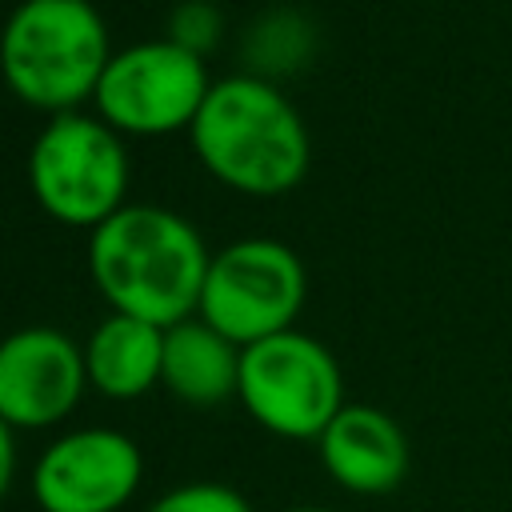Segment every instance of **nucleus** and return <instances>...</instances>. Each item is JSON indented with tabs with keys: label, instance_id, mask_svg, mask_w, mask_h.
Wrapping results in <instances>:
<instances>
[{
	"label": "nucleus",
	"instance_id": "1",
	"mask_svg": "<svg viewBox=\"0 0 512 512\" xmlns=\"http://www.w3.org/2000/svg\"><path fill=\"white\" fill-rule=\"evenodd\" d=\"M208 244L172 208L124 204L88 236V272L112 312L172 328L200 308Z\"/></svg>",
	"mask_w": 512,
	"mask_h": 512
},
{
	"label": "nucleus",
	"instance_id": "2",
	"mask_svg": "<svg viewBox=\"0 0 512 512\" xmlns=\"http://www.w3.org/2000/svg\"><path fill=\"white\" fill-rule=\"evenodd\" d=\"M188 140L204 172L240 196H284L312 164L304 116L276 80L256 72L212 80Z\"/></svg>",
	"mask_w": 512,
	"mask_h": 512
},
{
	"label": "nucleus",
	"instance_id": "3",
	"mask_svg": "<svg viewBox=\"0 0 512 512\" xmlns=\"http://www.w3.org/2000/svg\"><path fill=\"white\" fill-rule=\"evenodd\" d=\"M108 56V28L92 0H20L0 28L8 92L48 116L88 104Z\"/></svg>",
	"mask_w": 512,
	"mask_h": 512
},
{
	"label": "nucleus",
	"instance_id": "4",
	"mask_svg": "<svg viewBox=\"0 0 512 512\" xmlns=\"http://www.w3.org/2000/svg\"><path fill=\"white\" fill-rule=\"evenodd\" d=\"M132 160L124 136L96 112L48 116L28 152V188L36 204L68 228H100L128 204Z\"/></svg>",
	"mask_w": 512,
	"mask_h": 512
},
{
	"label": "nucleus",
	"instance_id": "5",
	"mask_svg": "<svg viewBox=\"0 0 512 512\" xmlns=\"http://www.w3.org/2000/svg\"><path fill=\"white\" fill-rule=\"evenodd\" d=\"M236 400L280 440H320L344 408V376L316 336L288 328L240 348Z\"/></svg>",
	"mask_w": 512,
	"mask_h": 512
},
{
	"label": "nucleus",
	"instance_id": "6",
	"mask_svg": "<svg viewBox=\"0 0 512 512\" xmlns=\"http://www.w3.org/2000/svg\"><path fill=\"white\" fill-rule=\"evenodd\" d=\"M308 296L304 260L272 236H240L212 252L196 316L236 348L296 328Z\"/></svg>",
	"mask_w": 512,
	"mask_h": 512
},
{
	"label": "nucleus",
	"instance_id": "7",
	"mask_svg": "<svg viewBox=\"0 0 512 512\" xmlns=\"http://www.w3.org/2000/svg\"><path fill=\"white\" fill-rule=\"evenodd\" d=\"M212 88L204 56L160 40H136L108 56L92 108L120 136L188 132Z\"/></svg>",
	"mask_w": 512,
	"mask_h": 512
},
{
	"label": "nucleus",
	"instance_id": "8",
	"mask_svg": "<svg viewBox=\"0 0 512 512\" xmlns=\"http://www.w3.org/2000/svg\"><path fill=\"white\" fill-rule=\"evenodd\" d=\"M144 480V456L120 428H72L32 464L40 512H120Z\"/></svg>",
	"mask_w": 512,
	"mask_h": 512
},
{
	"label": "nucleus",
	"instance_id": "9",
	"mask_svg": "<svg viewBox=\"0 0 512 512\" xmlns=\"http://www.w3.org/2000/svg\"><path fill=\"white\" fill-rule=\"evenodd\" d=\"M84 388V344L64 328L28 324L0 336V416L16 432L60 424L76 412Z\"/></svg>",
	"mask_w": 512,
	"mask_h": 512
},
{
	"label": "nucleus",
	"instance_id": "10",
	"mask_svg": "<svg viewBox=\"0 0 512 512\" xmlns=\"http://www.w3.org/2000/svg\"><path fill=\"white\" fill-rule=\"evenodd\" d=\"M324 472L356 496H384L408 476V436L404 428L372 404H344L316 440Z\"/></svg>",
	"mask_w": 512,
	"mask_h": 512
},
{
	"label": "nucleus",
	"instance_id": "11",
	"mask_svg": "<svg viewBox=\"0 0 512 512\" xmlns=\"http://www.w3.org/2000/svg\"><path fill=\"white\" fill-rule=\"evenodd\" d=\"M160 384L188 408H216L236 396L240 348L228 336H220L208 320L188 316L164 328Z\"/></svg>",
	"mask_w": 512,
	"mask_h": 512
},
{
	"label": "nucleus",
	"instance_id": "12",
	"mask_svg": "<svg viewBox=\"0 0 512 512\" xmlns=\"http://www.w3.org/2000/svg\"><path fill=\"white\" fill-rule=\"evenodd\" d=\"M164 328L140 316L108 312L84 340L88 388L108 400H136L160 384Z\"/></svg>",
	"mask_w": 512,
	"mask_h": 512
},
{
	"label": "nucleus",
	"instance_id": "13",
	"mask_svg": "<svg viewBox=\"0 0 512 512\" xmlns=\"http://www.w3.org/2000/svg\"><path fill=\"white\" fill-rule=\"evenodd\" d=\"M304 44H308V32L296 20V12H272L248 32V64L256 76L272 80L276 72L292 68L304 56Z\"/></svg>",
	"mask_w": 512,
	"mask_h": 512
},
{
	"label": "nucleus",
	"instance_id": "14",
	"mask_svg": "<svg viewBox=\"0 0 512 512\" xmlns=\"http://www.w3.org/2000/svg\"><path fill=\"white\" fill-rule=\"evenodd\" d=\"M224 36V16L212 0H180L168 16V40L196 52V56H208Z\"/></svg>",
	"mask_w": 512,
	"mask_h": 512
},
{
	"label": "nucleus",
	"instance_id": "15",
	"mask_svg": "<svg viewBox=\"0 0 512 512\" xmlns=\"http://www.w3.org/2000/svg\"><path fill=\"white\" fill-rule=\"evenodd\" d=\"M148 512H256V508L248 504V496H240L228 484L192 480V484H176L164 496H156Z\"/></svg>",
	"mask_w": 512,
	"mask_h": 512
},
{
	"label": "nucleus",
	"instance_id": "16",
	"mask_svg": "<svg viewBox=\"0 0 512 512\" xmlns=\"http://www.w3.org/2000/svg\"><path fill=\"white\" fill-rule=\"evenodd\" d=\"M12 480H16V428L0 416V500L8 496Z\"/></svg>",
	"mask_w": 512,
	"mask_h": 512
},
{
	"label": "nucleus",
	"instance_id": "17",
	"mask_svg": "<svg viewBox=\"0 0 512 512\" xmlns=\"http://www.w3.org/2000/svg\"><path fill=\"white\" fill-rule=\"evenodd\" d=\"M288 512H336V508H320V504H300V508H288Z\"/></svg>",
	"mask_w": 512,
	"mask_h": 512
},
{
	"label": "nucleus",
	"instance_id": "18",
	"mask_svg": "<svg viewBox=\"0 0 512 512\" xmlns=\"http://www.w3.org/2000/svg\"><path fill=\"white\" fill-rule=\"evenodd\" d=\"M0 84H4V60H0Z\"/></svg>",
	"mask_w": 512,
	"mask_h": 512
}]
</instances>
